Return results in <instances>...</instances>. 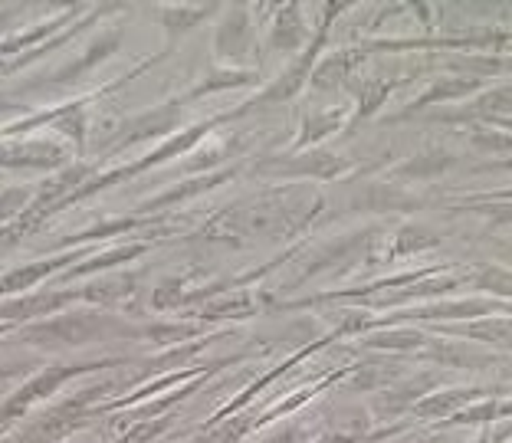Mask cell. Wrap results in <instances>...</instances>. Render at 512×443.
<instances>
[{
	"mask_svg": "<svg viewBox=\"0 0 512 443\" xmlns=\"http://www.w3.org/2000/svg\"><path fill=\"white\" fill-rule=\"evenodd\" d=\"M476 398H483V388H453L430 394L427 401L417 404V417H453L460 407H467Z\"/></svg>",
	"mask_w": 512,
	"mask_h": 443,
	"instance_id": "cell-1",
	"label": "cell"
},
{
	"mask_svg": "<svg viewBox=\"0 0 512 443\" xmlns=\"http://www.w3.org/2000/svg\"><path fill=\"white\" fill-rule=\"evenodd\" d=\"M480 86H483L480 76H450L437 89H430L421 102L427 106V102H440V99H460V96H470V92L480 89Z\"/></svg>",
	"mask_w": 512,
	"mask_h": 443,
	"instance_id": "cell-3",
	"label": "cell"
},
{
	"mask_svg": "<svg viewBox=\"0 0 512 443\" xmlns=\"http://www.w3.org/2000/svg\"><path fill=\"white\" fill-rule=\"evenodd\" d=\"M476 443H490V437H486V434H483V437H480V440H476Z\"/></svg>",
	"mask_w": 512,
	"mask_h": 443,
	"instance_id": "cell-10",
	"label": "cell"
},
{
	"mask_svg": "<svg viewBox=\"0 0 512 443\" xmlns=\"http://www.w3.org/2000/svg\"><path fill=\"white\" fill-rule=\"evenodd\" d=\"M473 112L490 115V119H506V115H512V86L486 92V96H480V102L473 106Z\"/></svg>",
	"mask_w": 512,
	"mask_h": 443,
	"instance_id": "cell-5",
	"label": "cell"
},
{
	"mask_svg": "<svg viewBox=\"0 0 512 443\" xmlns=\"http://www.w3.org/2000/svg\"><path fill=\"white\" fill-rule=\"evenodd\" d=\"M463 335L480 338V342H493V345H512V319L470 322V325H463Z\"/></svg>",
	"mask_w": 512,
	"mask_h": 443,
	"instance_id": "cell-2",
	"label": "cell"
},
{
	"mask_svg": "<svg viewBox=\"0 0 512 443\" xmlns=\"http://www.w3.org/2000/svg\"><path fill=\"white\" fill-rule=\"evenodd\" d=\"M476 283H480V289H490L496 296H512V273L499 270V266H483V270L476 273Z\"/></svg>",
	"mask_w": 512,
	"mask_h": 443,
	"instance_id": "cell-6",
	"label": "cell"
},
{
	"mask_svg": "<svg viewBox=\"0 0 512 443\" xmlns=\"http://www.w3.org/2000/svg\"><path fill=\"white\" fill-rule=\"evenodd\" d=\"M512 401H486L480 407H463L457 417V424H480V421H496V417H509Z\"/></svg>",
	"mask_w": 512,
	"mask_h": 443,
	"instance_id": "cell-4",
	"label": "cell"
},
{
	"mask_svg": "<svg viewBox=\"0 0 512 443\" xmlns=\"http://www.w3.org/2000/svg\"><path fill=\"white\" fill-rule=\"evenodd\" d=\"M503 69H512V60H509V63H503Z\"/></svg>",
	"mask_w": 512,
	"mask_h": 443,
	"instance_id": "cell-12",
	"label": "cell"
},
{
	"mask_svg": "<svg viewBox=\"0 0 512 443\" xmlns=\"http://www.w3.org/2000/svg\"><path fill=\"white\" fill-rule=\"evenodd\" d=\"M473 145L483 151H506V148H512V135H499L493 128H483V132L473 135Z\"/></svg>",
	"mask_w": 512,
	"mask_h": 443,
	"instance_id": "cell-8",
	"label": "cell"
},
{
	"mask_svg": "<svg viewBox=\"0 0 512 443\" xmlns=\"http://www.w3.org/2000/svg\"><path fill=\"white\" fill-rule=\"evenodd\" d=\"M499 168H512V161H503V165H499Z\"/></svg>",
	"mask_w": 512,
	"mask_h": 443,
	"instance_id": "cell-11",
	"label": "cell"
},
{
	"mask_svg": "<svg viewBox=\"0 0 512 443\" xmlns=\"http://www.w3.org/2000/svg\"><path fill=\"white\" fill-rule=\"evenodd\" d=\"M493 122H499V125H506V132L512 128V115H506V119H493Z\"/></svg>",
	"mask_w": 512,
	"mask_h": 443,
	"instance_id": "cell-9",
	"label": "cell"
},
{
	"mask_svg": "<svg viewBox=\"0 0 512 443\" xmlns=\"http://www.w3.org/2000/svg\"><path fill=\"white\" fill-rule=\"evenodd\" d=\"M437 237L427 230H404L401 240H398V253H414V250H424V247H434Z\"/></svg>",
	"mask_w": 512,
	"mask_h": 443,
	"instance_id": "cell-7",
	"label": "cell"
}]
</instances>
